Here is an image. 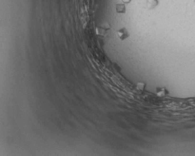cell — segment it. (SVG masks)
I'll return each mask as SVG.
<instances>
[{"mask_svg": "<svg viewBox=\"0 0 195 156\" xmlns=\"http://www.w3.org/2000/svg\"><path fill=\"white\" fill-rule=\"evenodd\" d=\"M146 88V84L143 82H138L136 84V89L140 91H144Z\"/></svg>", "mask_w": 195, "mask_h": 156, "instance_id": "8992f818", "label": "cell"}, {"mask_svg": "<svg viewBox=\"0 0 195 156\" xmlns=\"http://www.w3.org/2000/svg\"><path fill=\"white\" fill-rule=\"evenodd\" d=\"M96 32L98 35L105 36L106 35V29L103 27H98L96 29Z\"/></svg>", "mask_w": 195, "mask_h": 156, "instance_id": "5b68a950", "label": "cell"}, {"mask_svg": "<svg viewBox=\"0 0 195 156\" xmlns=\"http://www.w3.org/2000/svg\"><path fill=\"white\" fill-rule=\"evenodd\" d=\"M117 37H119V39H120V40L123 41L129 37L130 34L129 32H128L127 29L125 27H122V29H120L117 30Z\"/></svg>", "mask_w": 195, "mask_h": 156, "instance_id": "6da1fadb", "label": "cell"}, {"mask_svg": "<svg viewBox=\"0 0 195 156\" xmlns=\"http://www.w3.org/2000/svg\"><path fill=\"white\" fill-rule=\"evenodd\" d=\"M159 4L158 0H147V6L149 10H153Z\"/></svg>", "mask_w": 195, "mask_h": 156, "instance_id": "277c9868", "label": "cell"}, {"mask_svg": "<svg viewBox=\"0 0 195 156\" xmlns=\"http://www.w3.org/2000/svg\"><path fill=\"white\" fill-rule=\"evenodd\" d=\"M115 11L119 14H124L126 12L125 5L124 4H117L115 5Z\"/></svg>", "mask_w": 195, "mask_h": 156, "instance_id": "3957f363", "label": "cell"}, {"mask_svg": "<svg viewBox=\"0 0 195 156\" xmlns=\"http://www.w3.org/2000/svg\"><path fill=\"white\" fill-rule=\"evenodd\" d=\"M122 2H123L124 4H128L131 1V0H122Z\"/></svg>", "mask_w": 195, "mask_h": 156, "instance_id": "52a82bcc", "label": "cell"}, {"mask_svg": "<svg viewBox=\"0 0 195 156\" xmlns=\"http://www.w3.org/2000/svg\"><path fill=\"white\" fill-rule=\"evenodd\" d=\"M169 93V92L168 91V90L165 88H164V87H162V88H158L156 90V95L159 97H165V96L167 95Z\"/></svg>", "mask_w": 195, "mask_h": 156, "instance_id": "7a4b0ae2", "label": "cell"}]
</instances>
